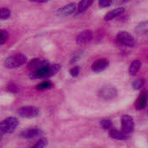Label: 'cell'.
Masks as SVG:
<instances>
[{"label":"cell","instance_id":"29","mask_svg":"<svg viewBox=\"0 0 148 148\" xmlns=\"http://www.w3.org/2000/svg\"><path fill=\"white\" fill-rule=\"evenodd\" d=\"M116 1H119V2H125L127 0H116Z\"/></svg>","mask_w":148,"mask_h":148},{"label":"cell","instance_id":"9","mask_svg":"<svg viewBox=\"0 0 148 148\" xmlns=\"http://www.w3.org/2000/svg\"><path fill=\"white\" fill-rule=\"evenodd\" d=\"M42 133H43V132H42V130L40 128L29 127V128H26V129L23 130L19 133V135L23 138H34L41 136Z\"/></svg>","mask_w":148,"mask_h":148},{"label":"cell","instance_id":"28","mask_svg":"<svg viewBox=\"0 0 148 148\" xmlns=\"http://www.w3.org/2000/svg\"><path fill=\"white\" fill-rule=\"evenodd\" d=\"M30 2L32 3H35V4H45L49 2L50 0H29Z\"/></svg>","mask_w":148,"mask_h":148},{"label":"cell","instance_id":"4","mask_svg":"<svg viewBox=\"0 0 148 148\" xmlns=\"http://www.w3.org/2000/svg\"><path fill=\"white\" fill-rule=\"evenodd\" d=\"M98 94L99 97L104 100H111L117 97L118 91L114 86L111 85H106L99 89Z\"/></svg>","mask_w":148,"mask_h":148},{"label":"cell","instance_id":"22","mask_svg":"<svg viewBox=\"0 0 148 148\" xmlns=\"http://www.w3.org/2000/svg\"><path fill=\"white\" fill-rule=\"evenodd\" d=\"M51 82H48V81H45V82H43L39 85L37 86V89L38 90H46V89H49L51 87Z\"/></svg>","mask_w":148,"mask_h":148},{"label":"cell","instance_id":"5","mask_svg":"<svg viewBox=\"0 0 148 148\" xmlns=\"http://www.w3.org/2000/svg\"><path fill=\"white\" fill-rule=\"evenodd\" d=\"M133 129H134V121L132 118L128 114L123 115L121 118V131L126 136H128L133 132Z\"/></svg>","mask_w":148,"mask_h":148},{"label":"cell","instance_id":"15","mask_svg":"<svg viewBox=\"0 0 148 148\" xmlns=\"http://www.w3.org/2000/svg\"><path fill=\"white\" fill-rule=\"evenodd\" d=\"M109 135L111 136V138H112L114 139H119V140L125 139L128 137L122 131H119V130L112 128V127L109 130Z\"/></svg>","mask_w":148,"mask_h":148},{"label":"cell","instance_id":"24","mask_svg":"<svg viewBox=\"0 0 148 148\" xmlns=\"http://www.w3.org/2000/svg\"><path fill=\"white\" fill-rule=\"evenodd\" d=\"M80 72V68L79 66H75V67H73L70 70V74H71V77H74V78H76L79 76V74Z\"/></svg>","mask_w":148,"mask_h":148},{"label":"cell","instance_id":"11","mask_svg":"<svg viewBox=\"0 0 148 148\" xmlns=\"http://www.w3.org/2000/svg\"><path fill=\"white\" fill-rule=\"evenodd\" d=\"M108 65H109V62L105 58H101L92 64V70L94 72H101V71H105L108 67Z\"/></svg>","mask_w":148,"mask_h":148},{"label":"cell","instance_id":"18","mask_svg":"<svg viewBox=\"0 0 148 148\" xmlns=\"http://www.w3.org/2000/svg\"><path fill=\"white\" fill-rule=\"evenodd\" d=\"M94 0H81L79 4L78 5V12H86L93 3Z\"/></svg>","mask_w":148,"mask_h":148},{"label":"cell","instance_id":"14","mask_svg":"<svg viewBox=\"0 0 148 148\" xmlns=\"http://www.w3.org/2000/svg\"><path fill=\"white\" fill-rule=\"evenodd\" d=\"M147 101H148V92H144L140 94V96L138 97V99L137 100V104H136L137 109L138 110L144 109L147 105Z\"/></svg>","mask_w":148,"mask_h":148},{"label":"cell","instance_id":"23","mask_svg":"<svg viewBox=\"0 0 148 148\" xmlns=\"http://www.w3.org/2000/svg\"><path fill=\"white\" fill-rule=\"evenodd\" d=\"M144 84H145V80L144 79H137V80H135L132 83V87L135 90H138V89L142 88V86H144Z\"/></svg>","mask_w":148,"mask_h":148},{"label":"cell","instance_id":"7","mask_svg":"<svg viewBox=\"0 0 148 148\" xmlns=\"http://www.w3.org/2000/svg\"><path fill=\"white\" fill-rule=\"evenodd\" d=\"M117 39L121 45L128 46V47H133L136 44L134 38L131 34H129L127 32H124V31L119 32L118 33Z\"/></svg>","mask_w":148,"mask_h":148},{"label":"cell","instance_id":"10","mask_svg":"<svg viewBox=\"0 0 148 148\" xmlns=\"http://www.w3.org/2000/svg\"><path fill=\"white\" fill-rule=\"evenodd\" d=\"M92 39V32L91 31H84L80 32L76 38V42L79 45H86Z\"/></svg>","mask_w":148,"mask_h":148},{"label":"cell","instance_id":"17","mask_svg":"<svg viewBox=\"0 0 148 148\" xmlns=\"http://www.w3.org/2000/svg\"><path fill=\"white\" fill-rule=\"evenodd\" d=\"M135 31L138 33V34H147L148 33V20L145 21H142L140 23H138L135 28Z\"/></svg>","mask_w":148,"mask_h":148},{"label":"cell","instance_id":"19","mask_svg":"<svg viewBox=\"0 0 148 148\" xmlns=\"http://www.w3.org/2000/svg\"><path fill=\"white\" fill-rule=\"evenodd\" d=\"M11 17V11L8 8H0V19H8Z\"/></svg>","mask_w":148,"mask_h":148},{"label":"cell","instance_id":"30","mask_svg":"<svg viewBox=\"0 0 148 148\" xmlns=\"http://www.w3.org/2000/svg\"><path fill=\"white\" fill-rule=\"evenodd\" d=\"M147 114H148V111H147Z\"/></svg>","mask_w":148,"mask_h":148},{"label":"cell","instance_id":"27","mask_svg":"<svg viewBox=\"0 0 148 148\" xmlns=\"http://www.w3.org/2000/svg\"><path fill=\"white\" fill-rule=\"evenodd\" d=\"M6 89H7V91H8V92H12V93H16V92H18V87L15 84H13V83L9 84V85L7 86Z\"/></svg>","mask_w":148,"mask_h":148},{"label":"cell","instance_id":"12","mask_svg":"<svg viewBox=\"0 0 148 148\" xmlns=\"http://www.w3.org/2000/svg\"><path fill=\"white\" fill-rule=\"evenodd\" d=\"M125 12V8L124 7H119L116 8L114 10H112L111 12H107L105 16V21H109V20H112L119 16H121L123 13Z\"/></svg>","mask_w":148,"mask_h":148},{"label":"cell","instance_id":"25","mask_svg":"<svg viewBox=\"0 0 148 148\" xmlns=\"http://www.w3.org/2000/svg\"><path fill=\"white\" fill-rule=\"evenodd\" d=\"M8 39V33L7 32L2 31L0 32V45H4Z\"/></svg>","mask_w":148,"mask_h":148},{"label":"cell","instance_id":"21","mask_svg":"<svg viewBox=\"0 0 148 148\" xmlns=\"http://www.w3.org/2000/svg\"><path fill=\"white\" fill-rule=\"evenodd\" d=\"M100 125H101V126L105 130H110L112 127V123L109 119H103V120H101Z\"/></svg>","mask_w":148,"mask_h":148},{"label":"cell","instance_id":"8","mask_svg":"<svg viewBox=\"0 0 148 148\" xmlns=\"http://www.w3.org/2000/svg\"><path fill=\"white\" fill-rule=\"evenodd\" d=\"M77 10H78L77 5L74 3H71V4H69V5L58 9L56 12V15L58 18H64V17H68V16L72 15L73 13H75V12Z\"/></svg>","mask_w":148,"mask_h":148},{"label":"cell","instance_id":"16","mask_svg":"<svg viewBox=\"0 0 148 148\" xmlns=\"http://www.w3.org/2000/svg\"><path fill=\"white\" fill-rule=\"evenodd\" d=\"M141 64H141V62H140L139 60H138V59L133 60V61L132 62V64H130L129 70H128L130 75H132V76L136 75V74L139 71L140 68H141Z\"/></svg>","mask_w":148,"mask_h":148},{"label":"cell","instance_id":"13","mask_svg":"<svg viewBox=\"0 0 148 148\" xmlns=\"http://www.w3.org/2000/svg\"><path fill=\"white\" fill-rule=\"evenodd\" d=\"M49 63L45 60H41V59H38V58H35V59H32L29 64H28V68L30 70H38L46 64H48Z\"/></svg>","mask_w":148,"mask_h":148},{"label":"cell","instance_id":"26","mask_svg":"<svg viewBox=\"0 0 148 148\" xmlns=\"http://www.w3.org/2000/svg\"><path fill=\"white\" fill-rule=\"evenodd\" d=\"M112 3V0H99V5L101 8L109 7Z\"/></svg>","mask_w":148,"mask_h":148},{"label":"cell","instance_id":"6","mask_svg":"<svg viewBox=\"0 0 148 148\" xmlns=\"http://www.w3.org/2000/svg\"><path fill=\"white\" fill-rule=\"evenodd\" d=\"M18 113L23 117V118H27V119H32L36 118L39 114V109L36 106H25L23 107H20L18 111Z\"/></svg>","mask_w":148,"mask_h":148},{"label":"cell","instance_id":"1","mask_svg":"<svg viewBox=\"0 0 148 148\" xmlns=\"http://www.w3.org/2000/svg\"><path fill=\"white\" fill-rule=\"evenodd\" d=\"M60 70V65L59 64H46L36 71H34L32 74L30 78L32 79H45V78H49L51 76H53Z\"/></svg>","mask_w":148,"mask_h":148},{"label":"cell","instance_id":"3","mask_svg":"<svg viewBox=\"0 0 148 148\" xmlns=\"http://www.w3.org/2000/svg\"><path fill=\"white\" fill-rule=\"evenodd\" d=\"M18 120L14 117H9L0 122V131L3 134L12 132L18 126Z\"/></svg>","mask_w":148,"mask_h":148},{"label":"cell","instance_id":"2","mask_svg":"<svg viewBox=\"0 0 148 148\" xmlns=\"http://www.w3.org/2000/svg\"><path fill=\"white\" fill-rule=\"evenodd\" d=\"M26 61H27L26 56L22 53H18L8 57L5 60L4 64L7 69H17L24 65L26 63Z\"/></svg>","mask_w":148,"mask_h":148},{"label":"cell","instance_id":"20","mask_svg":"<svg viewBox=\"0 0 148 148\" xmlns=\"http://www.w3.org/2000/svg\"><path fill=\"white\" fill-rule=\"evenodd\" d=\"M46 145H47V140L45 138H40L31 148H45Z\"/></svg>","mask_w":148,"mask_h":148}]
</instances>
